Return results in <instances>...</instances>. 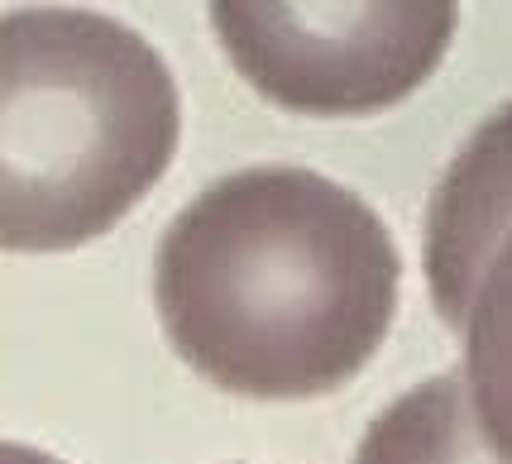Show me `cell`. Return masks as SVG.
Returning a JSON list of instances; mask_svg holds the SVG:
<instances>
[{
  "mask_svg": "<svg viewBox=\"0 0 512 464\" xmlns=\"http://www.w3.org/2000/svg\"><path fill=\"white\" fill-rule=\"evenodd\" d=\"M402 259L374 206L312 168H245L158 240L154 302L173 350L235 398H326L379 354Z\"/></svg>",
  "mask_w": 512,
  "mask_h": 464,
  "instance_id": "cell-1",
  "label": "cell"
},
{
  "mask_svg": "<svg viewBox=\"0 0 512 464\" xmlns=\"http://www.w3.org/2000/svg\"><path fill=\"white\" fill-rule=\"evenodd\" d=\"M178 82L149 39L96 10L0 20V240L58 254L101 240L168 173Z\"/></svg>",
  "mask_w": 512,
  "mask_h": 464,
  "instance_id": "cell-2",
  "label": "cell"
},
{
  "mask_svg": "<svg viewBox=\"0 0 512 464\" xmlns=\"http://www.w3.org/2000/svg\"><path fill=\"white\" fill-rule=\"evenodd\" d=\"M211 29L249 87L297 115L398 106L441 67L455 5H245L216 0Z\"/></svg>",
  "mask_w": 512,
  "mask_h": 464,
  "instance_id": "cell-3",
  "label": "cell"
},
{
  "mask_svg": "<svg viewBox=\"0 0 512 464\" xmlns=\"http://www.w3.org/2000/svg\"><path fill=\"white\" fill-rule=\"evenodd\" d=\"M512 240V101L474 130L436 182L426 206V288L446 316L465 326L469 302L493 254Z\"/></svg>",
  "mask_w": 512,
  "mask_h": 464,
  "instance_id": "cell-4",
  "label": "cell"
},
{
  "mask_svg": "<svg viewBox=\"0 0 512 464\" xmlns=\"http://www.w3.org/2000/svg\"><path fill=\"white\" fill-rule=\"evenodd\" d=\"M355 464H503L493 455L469 407L460 374H436L407 388L369 421Z\"/></svg>",
  "mask_w": 512,
  "mask_h": 464,
  "instance_id": "cell-5",
  "label": "cell"
},
{
  "mask_svg": "<svg viewBox=\"0 0 512 464\" xmlns=\"http://www.w3.org/2000/svg\"><path fill=\"white\" fill-rule=\"evenodd\" d=\"M465 388L479 436L512 464V240L493 254L465 316Z\"/></svg>",
  "mask_w": 512,
  "mask_h": 464,
  "instance_id": "cell-6",
  "label": "cell"
}]
</instances>
